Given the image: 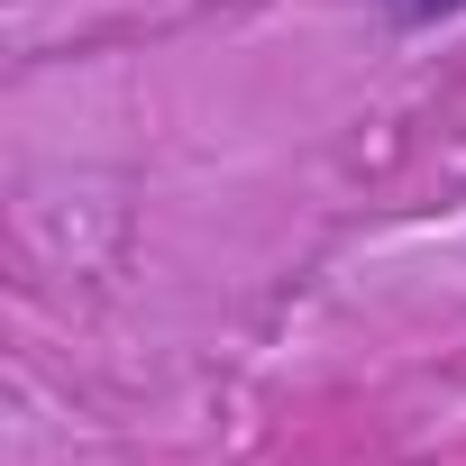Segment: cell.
<instances>
[{
	"label": "cell",
	"instance_id": "6da1fadb",
	"mask_svg": "<svg viewBox=\"0 0 466 466\" xmlns=\"http://www.w3.org/2000/svg\"><path fill=\"white\" fill-rule=\"evenodd\" d=\"M375 10L402 28V37H420V28H439V19H457L466 10V0H375Z\"/></svg>",
	"mask_w": 466,
	"mask_h": 466
}]
</instances>
